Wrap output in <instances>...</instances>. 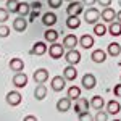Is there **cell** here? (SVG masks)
I'll list each match as a JSON object with an SVG mask.
<instances>
[{"instance_id":"cell-1","label":"cell","mask_w":121,"mask_h":121,"mask_svg":"<svg viewBox=\"0 0 121 121\" xmlns=\"http://www.w3.org/2000/svg\"><path fill=\"white\" fill-rule=\"evenodd\" d=\"M82 15H84V21L87 24H95L100 19V11L97 8H92V7H87V10H84Z\"/></svg>"},{"instance_id":"cell-2","label":"cell","mask_w":121,"mask_h":121,"mask_svg":"<svg viewBox=\"0 0 121 121\" xmlns=\"http://www.w3.org/2000/svg\"><path fill=\"white\" fill-rule=\"evenodd\" d=\"M68 16H79L81 13H84V3L82 2H68V8H66Z\"/></svg>"},{"instance_id":"cell-3","label":"cell","mask_w":121,"mask_h":121,"mask_svg":"<svg viewBox=\"0 0 121 121\" xmlns=\"http://www.w3.org/2000/svg\"><path fill=\"white\" fill-rule=\"evenodd\" d=\"M48 55L52 56L53 60H58L61 56H65V45L63 44H58V42H53L48 47Z\"/></svg>"},{"instance_id":"cell-4","label":"cell","mask_w":121,"mask_h":121,"mask_svg":"<svg viewBox=\"0 0 121 121\" xmlns=\"http://www.w3.org/2000/svg\"><path fill=\"white\" fill-rule=\"evenodd\" d=\"M28 76L24 74L23 71H18V73H15L13 76V86L16 87V89H23V87H26L28 86Z\"/></svg>"},{"instance_id":"cell-5","label":"cell","mask_w":121,"mask_h":121,"mask_svg":"<svg viewBox=\"0 0 121 121\" xmlns=\"http://www.w3.org/2000/svg\"><path fill=\"white\" fill-rule=\"evenodd\" d=\"M5 99H7V103H8L10 107H18L19 103H21V100H23V95L18 91H10Z\"/></svg>"},{"instance_id":"cell-6","label":"cell","mask_w":121,"mask_h":121,"mask_svg":"<svg viewBox=\"0 0 121 121\" xmlns=\"http://www.w3.org/2000/svg\"><path fill=\"white\" fill-rule=\"evenodd\" d=\"M81 84H82L84 89H87V91H92L94 87L97 86V79H95V76L92 73H86L82 76V79H81Z\"/></svg>"},{"instance_id":"cell-7","label":"cell","mask_w":121,"mask_h":121,"mask_svg":"<svg viewBox=\"0 0 121 121\" xmlns=\"http://www.w3.org/2000/svg\"><path fill=\"white\" fill-rule=\"evenodd\" d=\"M50 86L55 92H61L63 89L66 87V79L65 76H53L52 81H50Z\"/></svg>"},{"instance_id":"cell-8","label":"cell","mask_w":121,"mask_h":121,"mask_svg":"<svg viewBox=\"0 0 121 121\" xmlns=\"http://www.w3.org/2000/svg\"><path fill=\"white\" fill-rule=\"evenodd\" d=\"M65 60L68 61V65H78V63L81 61V53H79V50H76V48L68 50L65 53Z\"/></svg>"},{"instance_id":"cell-9","label":"cell","mask_w":121,"mask_h":121,"mask_svg":"<svg viewBox=\"0 0 121 121\" xmlns=\"http://www.w3.org/2000/svg\"><path fill=\"white\" fill-rule=\"evenodd\" d=\"M28 19L24 18V16H16V18L13 19V29L16 31V32H24L26 29H28Z\"/></svg>"},{"instance_id":"cell-10","label":"cell","mask_w":121,"mask_h":121,"mask_svg":"<svg viewBox=\"0 0 121 121\" xmlns=\"http://www.w3.org/2000/svg\"><path fill=\"white\" fill-rule=\"evenodd\" d=\"M89 107H91V103L87 102V99H76V103H74V112L78 115H82V113L89 112Z\"/></svg>"},{"instance_id":"cell-11","label":"cell","mask_w":121,"mask_h":121,"mask_svg":"<svg viewBox=\"0 0 121 121\" xmlns=\"http://www.w3.org/2000/svg\"><path fill=\"white\" fill-rule=\"evenodd\" d=\"M32 79H34V82H37V84H44L48 79V71L45 68H37L34 71V74H32Z\"/></svg>"},{"instance_id":"cell-12","label":"cell","mask_w":121,"mask_h":121,"mask_svg":"<svg viewBox=\"0 0 121 121\" xmlns=\"http://www.w3.org/2000/svg\"><path fill=\"white\" fill-rule=\"evenodd\" d=\"M100 18H102L105 23H112V21L116 19V11L113 8H110V7H105V8L102 10V13H100Z\"/></svg>"},{"instance_id":"cell-13","label":"cell","mask_w":121,"mask_h":121,"mask_svg":"<svg viewBox=\"0 0 121 121\" xmlns=\"http://www.w3.org/2000/svg\"><path fill=\"white\" fill-rule=\"evenodd\" d=\"M78 44H79V39L76 37L74 34H66L65 37H63V45H65L66 50H71V48H74Z\"/></svg>"},{"instance_id":"cell-14","label":"cell","mask_w":121,"mask_h":121,"mask_svg":"<svg viewBox=\"0 0 121 121\" xmlns=\"http://www.w3.org/2000/svg\"><path fill=\"white\" fill-rule=\"evenodd\" d=\"M56 23V15L53 11H47L42 15V24L47 26V28H52V26H55Z\"/></svg>"},{"instance_id":"cell-15","label":"cell","mask_w":121,"mask_h":121,"mask_svg":"<svg viewBox=\"0 0 121 121\" xmlns=\"http://www.w3.org/2000/svg\"><path fill=\"white\" fill-rule=\"evenodd\" d=\"M69 108H71V99H69L68 95L63 97V99H60V100L56 102V110L60 113H66Z\"/></svg>"},{"instance_id":"cell-16","label":"cell","mask_w":121,"mask_h":121,"mask_svg":"<svg viewBox=\"0 0 121 121\" xmlns=\"http://www.w3.org/2000/svg\"><path fill=\"white\" fill-rule=\"evenodd\" d=\"M63 76H65L66 81H76L78 78V69H76V65H68L63 69Z\"/></svg>"},{"instance_id":"cell-17","label":"cell","mask_w":121,"mask_h":121,"mask_svg":"<svg viewBox=\"0 0 121 121\" xmlns=\"http://www.w3.org/2000/svg\"><path fill=\"white\" fill-rule=\"evenodd\" d=\"M47 50H48V48H47L45 42H42V40H40V42H36V44L32 45V48H31V52H29V53H31V55L40 56V55H44Z\"/></svg>"},{"instance_id":"cell-18","label":"cell","mask_w":121,"mask_h":121,"mask_svg":"<svg viewBox=\"0 0 121 121\" xmlns=\"http://www.w3.org/2000/svg\"><path fill=\"white\" fill-rule=\"evenodd\" d=\"M8 66H10V69H11L13 73H18V71H23V69H24V61H23L21 58H11Z\"/></svg>"},{"instance_id":"cell-19","label":"cell","mask_w":121,"mask_h":121,"mask_svg":"<svg viewBox=\"0 0 121 121\" xmlns=\"http://www.w3.org/2000/svg\"><path fill=\"white\" fill-rule=\"evenodd\" d=\"M121 110V105L118 100H110V102L107 103V113L110 115V116H115V115H118Z\"/></svg>"},{"instance_id":"cell-20","label":"cell","mask_w":121,"mask_h":121,"mask_svg":"<svg viewBox=\"0 0 121 121\" xmlns=\"http://www.w3.org/2000/svg\"><path fill=\"white\" fill-rule=\"evenodd\" d=\"M79 44H81L82 48L89 50V48H92V47H94V37L91 36V34H82L81 39H79Z\"/></svg>"},{"instance_id":"cell-21","label":"cell","mask_w":121,"mask_h":121,"mask_svg":"<svg viewBox=\"0 0 121 121\" xmlns=\"http://www.w3.org/2000/svg\"><path fill=\"white\" fill-rule=\"evenodd\" d=\"M58 36H60V32L55 31V29H50V28L44 32V39H45V42H48V44L56 42V40H58Z\"/></svg>"},{"instance_id":"cell-22","label":"cell","mask_w":121,"mask_h":121,"mask_svg":"<svg viewBox=\"0 0 121 121\" xmlns=\"http://www.w3.org/2000/svg\"><path fill=\"white\" fill-rule=\"evenodd\" d=\"M108 32L112 34V36H115V37H118V36H121V23L120 21H112V23H108Z\"/></svg>"},{"instance_id":"cell-23","label":"cell","mask_w":121,"mask_h":121,"mask_svg":"<svg viewBox=\"0 0 121 121\" xmlns=\"http://www.w3.org/2000/svg\"><path fill=\"white\" fill-rule=\"evenodd\" d=\"M45 97H47V87L44 84L36 86V89H34V99L36 100H44Z\"/></svg>"},{"instance_id":"cell-24","label":"cell","mask_w":121,"mask_h":121,"mask_svg":"<svg viewBox=\"0 0 121 121\" xmlns=\"http://www.w3.org/2000/svg\"><path fill=\"white\" fill-rule=\"evenodd\" d=\"M107 53H108L110 56H118L121 53V44H118V42L108 44V47H107Z\"/></svg>"},{"instance_id":"cell-25","label":"cell","mask_w":121,"mask_h":121,"mask_svg":"<svg viewBox=\"0 0 121 121\" xmlns=\"http://www.w3.org/2000/svg\"><path fill=\"white\" fill-rule=\"evenodd\" d=\"M91 58H92L95 63H103V61L107 60V52H103V50H100V48H97V50H94V52H92Z\"/></svg>"},{"instance_id":"cell-26","label":"cell","mask_w":121,"mask_h":121,"mask_svg":"<svg viewBox=\"0 0 121 121\" xmlns=\"http://www.w3.org/2000/svg\"><path fill=\"white\" fill-rule=\"evenodd\" d=\"M103 105H105V100H103L102 95H94L92 99H91V107H92L94 110H102Z\"/></svg>"},{"instance_id":"cell-27","label":"cell","mask_w":121,"mask_h":121,"mask_svg":"<svg viewBox=\"0 0 121 121\" xmlns=\"http://www.w3.org/2000/svg\"><path fill=\"white\" fill-rule=\"evenodd\" d=\"M107 32H108V26H105L103 23H95V24H94V34H95V36L102 37Z\"/></svg>"},{"instance_id":"cell-28","label":"cell","mask_w":121,"mask_h":121,"mask_svg":"<svg viewBox=\"0 0 121 121\" xmlns=\"http://www.w3.org/2000/svg\"><path fill=\"white\" fill-rule=\"evenodd\" d=\"M79 26H81V19H79V16H68V19H66V28L78 29Z\"/></svg>"},{"instance_id":"cell-29","label":"cell","mask_w":121,"mask_h":121,"mask_svg":"<svg viewBox=\"0 0 121 121\" xmlns=\"http://www.w3.org/2000/svg\"><path fill=\"white\" fill-rule=\"evenodd\" d=\"M18 13L19 16H28L29 13H31V3H24V2H21L18 5Z\"/></svg>"},{"instance_id":"cell-30","label":"cell","mask_w":121,"mask_h":121,"mask_svg":"<svg viewBox=\"0 0 121 121\" xmlns=\"http://www.w3.org/2000/svg\"><path fill=\"white\" fill-rule=\"evenodd\" d=\"M68 97H69L71 100L79 99V97H81V89H79L78 86H71V87L68 89Z\"/></svg>"},{"instance_id":"cell-31","label":"cell","mask_w":121,"mask_h":121,"mask_svg":"<svg viewBox=\"0 0 121 121\" xmlns=\"http://www.w3.org/2000/svg\"><path fill=\"white\" fill-rule=\"evenodd\" d=\"M18 5H19V0H7V10L10 13H16Z\"/></svg>"},{"instance_id":"cell-32","label":"cell","mask_w":121,"mask_h":121,"mask_svg":"<svg viewBox=\"0 0 121 121\" xmlns=\"http://www.w3.org/2000/svg\"><path fill=\"white\" fill-rule=\"evenodd\" d=\"M108 113H105V112H102V110H97V115L94 116V120L95 121H105V120H108Z\"/></svg>"},{"instance_id":"cell-33","label":"cell","mask_w":121,"mask_h":121,"mask_svg":"<svg viewBox=\"0 0 121 121\" xmlns=\"http://www.w3.org/2000/svg\"><path fill=\"white\" fill-rule=\"evenodd\" d=\"M8 15H10V11L7 10V7L5 8H0V23H5L8 19Z\"/></svg>"},{"instance_id":"cell-34","label":"cell","mask_w":121,"mask_h":121,"mask_svg":"<svg viewBox=\"0 0 121 121\" xmlns=\"http://www.w3.org/2000/svg\"><path fill=\"white\" fill-rule=\"evenodd\" d=\"M63 2H65V0H47V3H48L50 8H60Z\"/></svg>"},{"instance_id":"cell-35","label":"cell","mask_w":121,"mask_h":121,"mask_svg":"<svg viewBox=\"0 0 121 121\" xmlns=\"http://www.w3.org/2000/svg\"><path fill=\"white\" fill-rule=\"evenodd\" d=\"M8 36H10V28L5 26V24H2L0 26V37H8Z\"/></svg>"},{"instance_id":"cell-36","label":"cell","mask_w":121,"mask_h":121,"mask_svg":"<svg viewBox=\"0 0 121 121\" xmlns=\"http://www.w3.org/2000/svg\"><path fill=\"white\" fill-rule=\"evenodd\" d=\"M40 16V10H31V13H29V21H34L36 18Z\"/></svg>"},{"instance_id":"cell-37","label":"cell","mask_w":121,"mask_h":121,"mask_svg":"<svg viewBox=\"0 0 121 121\" xmlns=\"http://www.w3.org/2000/svg\"><path fill=\"white\" fill-rule=\"evenodd\" d=\"M113 94H115L118 99H121V82H120V84H116V86L113 87Z\"/></svg>"},{"instance_id":"cell-38","label":"cell","mask_w":121,"mask_h":121,"mask_svg":"<svg viewBox=\"0 0 121 121\" xmlns=\"http://www.w3.org/2000/svg\"><path fill=\"white\" fill-rule=\"evenodd\" d=\"M97 3L105 8V7H110V5H112V0H97Z\"/></svg>"},{"instance_id":"cell-39","label":"cell","mask_w":121,"mask_h":121,"mask_svg":"<svg viewBox=\"0 0 121 121\" xmlns=\"http://www.w3.org/2000/svg\"><path fill=\"white\" fill-rule=\"evenodd\" d=\"M40 7H42L40 2H32L31 3V10H40Z\"/></svg>"},{"instance_id":"cell-40","label":"cell","mask_w":121,"mask_h":121,"mask_svg":"<svg viewBox=\"0 0 121 121\" xmlns=\"http://www.w3.org/2000/svg\"><path fill=\"white\" fill-rule=\"evenodd\" d=\"M84 7H92L94 3H97V0H82Z\"/></svg>"},{"instance_id":"cell-41","label":"cell","mask_w":121,"mask_h":121,"mask_svg":"<svg viewBox=\"0 0 121 121\" xmlns=\"http://www.w3.org/2000/svg\"><path fill=\"white\" fill-rule=\"evenodd\" d=\"M79 116V120H91V115H89V112L82 113V115H78Z\"/></svg>"},{"instance_id":"cell-42","label":"cell","mask_w":121,"mask_h":121,"mask_svg":"<svg viewBox=\"0 0 121 121\" xmlns=\"http://www.w3.org/2000/svg\"><path fill=\"white\" fill-rule=\"evenodd\" d=\"M24 120H26V121H36L37 118H36V116H32V115H29V116H26Z\"/></svg>"},{"instance_id":"cell-43","label":"cell","mask_w":121,"mask_h":121,"mask_svg":"<svg viewBox=\"0 0 121 121\" xmlns=\"http://www.w3.org/2000/svg\"><path fill=\"white\" fill-rule=\"evenodd\" d=\"M116 21H120V23H121V10L116 13Z\"/></svg>"},{"instance_id":"cell-44","label":"cell","mask_w":121,"mask_h":121,"mask_svg":"<svg viewBox=\"0 0 121 121\" xmlns=\"http://www.w3.org/2000/svg\"><path fill=\"white\" fill-rule=\"evenodd\" d=\"M66 2H73V0H66Z\"/></svg>"},{"instance_id":"cell-45","label":"cell","mask_w":121,"mask_h":121,"mask_svg":"<svg viewBox=\"0 0 121 121\" xmlns=\"http://www.w3.org/2000/svg\"><path fill=\"white\" fill-rule=\"evenodd\" d=\"M120 7H121V0H120Z\"/></svg>"},{"instance_id":"cell-46","label":"cell","mask_w":121,"mask_h":121,"mask_svg":"<svg viewBox=\"0 0 121 121\" xmlns=\"http://www.w3.org/2000/svg\"><path fill=\"white\" fill-rule=\"evenodd\" d=\"M120 79H121V76H120Z\"/></svg>"}]
</instances>
